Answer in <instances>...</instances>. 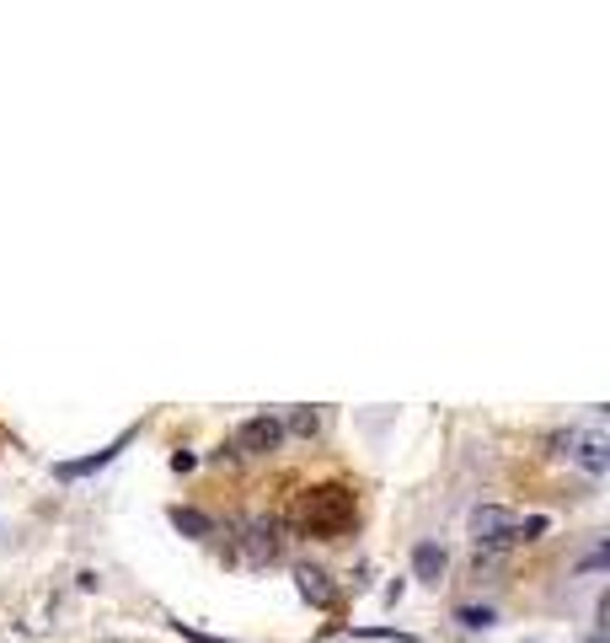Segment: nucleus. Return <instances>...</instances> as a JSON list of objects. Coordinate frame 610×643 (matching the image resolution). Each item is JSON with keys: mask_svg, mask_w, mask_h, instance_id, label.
<instances>
[{"mask_svg": "<svg viewBox=\"0 0 610 643\" xmlns=\"http://www.w3.org/2000/svg\"><path fill=\"white\" fill-rule=\"evenodd\" d=\"M354 520H359V499L343 483H316V488H305L301 505H295V525L305 536H316V542H338Z\"/></svg>", "mask_w": 610, "mask_h": 643, "instance_id": "f257e3e1", "label": "nucleus"}, {"mask_svg": "<svg viewBox=\"0 0 610 643\" xmlns=\"http://www.w3.org/2000/svg\"><path fill=\"white\" fill-rule=\"evenodd\" d=\"M551 456H568V461H578L589 477H606L610 440H606V429H600V424H573V429L551 435Z\"/></svg>", "mask_w": 610, "mask_h": 643, "instance_id": "f03ea898", "label": "nucleus"}, {"mask_svg": "<svg viewBox=\"0 0 610 643\" xmlns=\"http://www.w3.org/2000/svg\"><path fill=\"white\" fill-rule=\"evenodd\" d=\"M284 547H290V520H279V514H246L242 520V558L246 563H279L284 558Z\"/></svg>", "mask_w": 610, "mask_h": 643, "instance_id": "7ed1b4c3", "label": "nucleus"}, {"mask_svg": "<svg viewBox=\"0 0 610 643\" xmlns=\"http://www.w3.org/2000/svg\"><path fill=\"white\" fill-rule=\"evenodd\" d=\"M279 446H284L279 413H252V418H242V429H236V440H231L236 456H268V450H279Z\"/></svg>", "mask_w": 610, "mask_h": 643, "instance_id": "20e7f679", "label": "nucleus"}, {"mask_svg": "<svg viewBox=\"0 0 610 643\" xmlns=\"http://www.w3.org/2000/svg\"><path fill=\"white\" fill-rule=\"evenodd\" d=\"M295 590H301L316 611H332V606L343 600V590L332 584V574H327V569H295Z\"/></svg>", "mask_w": 610, "mask_h": 643, "instance_id": "39448f33", "label": "nucleus"}, {"mask_svg": "<svg viewBox=\"0 0 610 643\" xmlns=\"http://www.w3.org/2000/svg\"><path fill=\"white\" fill-rule=\"evenodd\" d=\"M129 440H134V429H123L119 440H113V446H102L97 456H81V461H60L54 472H60V477H91V472H102V466H108V461H113V456H119Z\"/></svg>", "mask_w": 610, "mask_h": 643, "instance_id": "423d86ee", "label": "nucleus"}, {"mask_svg": "<svg viewBox=\"0 0 610 643\" xmlns=\"http://www.w3.org/2000/svg\"><path fill=\"white\" fill-rule=\"evenodd\" d=\"M444 563H450V553H444L439 542H418V547H413V574L424 579V584H439V579H444Z\"/></svg>", "mask_w": 610, "mask_h": 643, "instance_id": "0eeeda50", "label": "nucleus"}, {"mask_svg": "<svg viewBox=\"0 0 610 643\" xmlns=\"http://www.w3.org/2000/svg\"><path fill=\"white\" fill-rule=\"evenodd\" d=\"M172 525H178L183 536H193V542H204V536H215V520H209V514H204V510H187V505H178V510H172Z\"/></svg>", "mask_w": 610, "mask_h": 643, "instance_id": "6e6552de", "label": "nucleus"}, {"mask_svg": "<svg viewBox=\"0 0 610 643\" xmlns=\"http://www.w3.org/2000/svg\"><path fill=\"white\" fill-rule=\"evenodd\" d=\"M279 429H284V435H301V440H310V435L321 429V413H316V408H290V413L279 418Z\"/></svg>", "mask_w": 610, "mask_h": 643, "instance_id": "1a4fd4ad", "label": "nucleus"}, {"mask_svg": "<svg viewBox=\"0 0 610 643\" xmlns=\"http://www.w3.org/2000/svg\"><path fill=\"white\" fill-rule=\"evenodd\" d=\"M455 622H461V628H472V633H488L492 611H488V606H461V611H455Z\"/></svg>", "mask_w": 610, "mask_h": 643, "instance_id": "9d476101", "label": "nucleus"}, {"mask_svg": "<svg viewBox=\"0 0 610 643\" xmlns=\"http://www.w3.org/2000/svg\"><path fill=\"white\" fill-rule=\"evenodd\" d=\"M193 461H198L193 450H178V456H172V472H193Z\"/></svg>", "mask_w": 610, "mask_h": 643, "instance_id": "9b49d317", "label": "nucleus"}, {"mask_svg": "<svg viewBox=\"0 0 610 643\" xmlns=\"http://www.w3.org/2000/svg\"><path fill=\"white\" fill-rule=\"evenodd\" d=\"M584 643H610V639H606V628H595V633H589Z\"/></svg>", "mask_w": 610, "mask_h": 643, "instance_id": "f8f14e48", "label": "nucleus"}]
</instances>
